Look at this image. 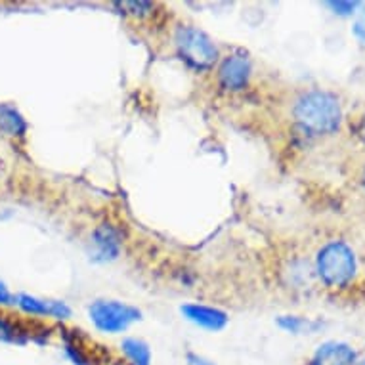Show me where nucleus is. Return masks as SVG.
Segmentation results:
<instances>
[{"label":"nucleus","mask_w":365,"mask_h":365,"mask_svg":"<svg viewBox=\"0 0 365 365\" xmlns=\"http://www.w3.org/2000/svg\"><path fill=\"white\" fill-rule=\"evenodd\" d=\"M182 314L186 316L187 322L197 325L201 329L207 331H220L227 325V314L226 312L212 308V306L203 304H186L180 308Z\"/></svg>","instance_id":"7"},{"label":"nucleus","mask_w":365,"mask_h":365,"mask_svg":"<svg viewBox=\"0 0 365 365\" xmlns=\"http://www.w3.org/2000/svg\"><path fill=\"white\" fill-rule=\"evenodd\" d=\"M364 184H365V180H364Z\"/></svg>","instance_id":"20"},{"label":"nucleus","mask_w":365,"mask_h":365,"mask_svg":"<svg viewBox=\"0 0 365 365\" xmlns=\"http://www.w3.org/2000/svg\"><path fill=\"white\" fill-rule=\"evenodd\" d=\"M120 352L130 365H151L150 344L136 336H128L120 342Z\"/></svg>","instance_id":"10"},{"label":"nucleus","mask_w":365,"mask_h":365,"mask_svg":"<svg viewBox=\"0 0 365 365\" xmlns=\"http://www.w3.org/2000/svg\"><path fill=\"white\" fill-rule=\"evenodd\" d=\"M0 339H4V341H14L16 339V329H14V325L6 319H2L0 317Z\"/></svg>","instance_id":"14"},{"label":"nucleus","mask_w":365,"mask_h":365,"mask_svg":"<svg viewBox=\"0 0 365 365\" xmlns=\"http://www.w3.org/2000/svg\"><path fill=\"white\" fill-rule=\"evenodd\" d=\"M12 302V294L8 293V289L0 283V304H10Z\"/></svg>","instance_id":"18"},{"label":"nucleus","mask_w":365,"mask_h":365,"mask_svg":"<svg viewBox=\"0 0 365 365\" xmlns=\"http://www.w3.org/2000/svg\"><path fill=\"white\" fill-rule=\"evenodd\" d=\"M174 42H176V48H178L182 60L193 69H209L218 60L216 44L210 41L209 35H205L197 27H192V25L180 27L176 31Z\"/></svg>","instance_id":"3"},{"label":"nucleus","mask_w":365,"mask_h":365,"mask_svg":"<svg viewBox=\"0 0 365 365\" xmlns=\"http://www.w3.org/2000/svg\"><path fill=\"white\" fill-rule=\"evenodd\" d=\"M249 78H251V61L247 56H227L226 60L222 61L218 69V81L224 90L240 92L249 84Z\"/></svg>","instance_id":"5"},{"label":"nucleus","mask_w":365,"mask_h":365,"mask_svg":"<svg viewBox=\"0 0 365 365\" xmlns=\"http://www.w3.org/2000/svg\"><path fill=\"white\" fill-rule=\"evenodd\" d=\"M354 35L358 36L359 42H364L365 44V12H364V18L359 19L358 24L354 25Z\"/></svg>","instance_id":"16"},{"label":"nucleus","mask_w":365,"mask_h":365,"mask_svg":"<svg viewBox=\"0 0 365 365\" xmlns=\"http://www.w3.org/2000/svg\"><path fill=\"white\" fill-rule=\"evenodd\" d=\"M142 317V312L134 306L117 300H96L90 306V319L103 333H123Z\"/></svg>","instance_id":"4"},{"label":"nucleus","mask_w":365,"mask_h":365,"mask_svg":"<svg viewBox=\"0 0 365 365\" xmlns=\"http://www.w3.org/2000/svg\"><path fill=\"white\" fill-rule=\"evenodd\" d=\"M0 128L6 132L8 136H24L27 132V123L24 115L10 103L0 106Z\"/></svg>","instance_id":"11"},{"label":"nucleus","mask_w":365,"mask_h":365,"mask_svg":"<svg viewBox=\"0 0 365 365\" xmlns=\"http://www.w3.org/2000/svg\"><path fill=\"white\" fill-rule=\"evenodd\" d=\"M358 359L354 346L341 341H327L314 350L308 365H356Z\"/></svg>","instance_id":"6"},{"label":"nucleus","mask_w":365,"mask_h":365,"mask_svg":"<svg viewBox=\"0 0 365 365\" xmlns=\"http://www.w3.org/2000/svg\"><path fill=\"white\" fill-rule=\"evenodd\" d=\"M316 272L327 287H346L358 272L356 252L344 241H329L317 251Z\"/></svg>","instance_id":"2"},{"label":"nucleus","mask_w":365,"mask_h":365,"mask_svg":"<svg viewBox=\"0 0 365 365\" xmlns=\"http://www.w3.org/2000/svg\"><path fill=\"white\" fill-rule=\"evenodd\" d=\"M356 136L365 144V113L359 117L358 125H356Z\"/></svg>","instance_id":"17"},{"label":"nucleus","mask_w":365,"mask_h":365,"mask_svg":"<svg viewBox=\"0 0 365 365\" xmlns=\"http://www.w3.org/2000/svg\"><path fill=\"white\" fill-rule=\"evenodd\" d=\"M293 117L300 128L310 134H331L341 126L342 108L335 94L312 90L294 102Z\"/></svg>","instance_id":"1"},{"label":"nucleus","mask_w":365,"mask_h":365,"mask_svg":"<svg viewBox=\"0 0 365 365\" xmlns=\"http://www.w3.org/2000/svg\"><path fill=\"white\" fill-rule=\"evenodd\" d=\"M356 365H365V358H361V359H358V364Z\"/></svg>","instance_id":"19"},{"label":"nucleus","mask_w":365,"mask_h":365,"mask_svg":"<svg viewBox=\"0 0 365 365\" xmlns=\"http://www.w3.org/2000/svg\"><path fill=\"white\" fill-rule=\"evenodd\" d=\"M94 245L100 260H113L120 251V234L111 224H102L94 234Z\"/></svg>","instance_id":"9"},{"label":"nucleus","mask_w":365,"mask_h":365,"mask_svg":"<svg viewBox=\"0 0 365 365\" xmlns=\"http://www.w3.org/2000/svg\"><path fill=\"white\" fill-rule=\"evenodd\" d=\"M14 300L21 310H25L27 314H33V316H52L58 317V319H66V317L71 316V310L67 308L66 302L42 300L36 299V297H31V294H18Z\"/></svg>","instance_id":"8"},{"label":"nucleus","mask_w":365,"mask_h":365,"mask_svg":"<svg viewBox=\"0 0 365 365\" xmlns=\"http://www.w3.org/2000/svg\"><path fill=\"white\" fill-rule=\"evenodd\" d=\"M277 325H279L283 331L293 333V335H312V333H316V331L322 327L319 322H314V319H310V317H300V316L277 317Z\"/></svg>","instance_id":"12"},{"label":"nucleus","mask_w":365,"mask_h":365,"mask_svg":"<svg viewBox=\"0 0 365 365\" xmlns=\"http://www.w3.org/2000/svg\"><path fill=\"white\" fill-rule=\"evenodd\" d=\"M327 6H329L336 16L348 18V16L356 14V10L359 8V2H344V0H336V2H327Z\"/></svg>","instance_id":"13"},{"label":"nucleus","mask_w":365,"mask_h":365,"mask_svg":"<svg viewBox=\"0 0 365 365\" xmlns=\"http://www.w3.org/2000/svg\"><path fill=\"white\" fill-rule=\"evenodd\" d=\"M186 364L187 365H215L210 359L203 358V356H199V354H193V352H190L186 356Z\"/></svg>","instance_id":"15"}]
</instances>
